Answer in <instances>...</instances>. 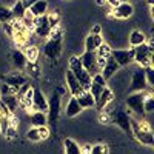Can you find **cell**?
Listing matches in <instances>:
<instances>
[{
    "mask_svg": "<svg viewBox=\"0 0 154 154\" xmlns=\"http://www.w3.org/2000/svg\"><path fill=\"white\" fill-rule=\"evenodd\" d=\"M63 31L60 28V25L51 29V34L48 37V42L43 45V54L49 60H57L62 56L63 51Z\"/></svg>",
    "mask_w": 154,
    "mask_h": 154,
    "instance_id": "6da1fadb",
    "label": "cell"
},
{
    "mask_svg": "<svg viewBox=\"0 0 154 154\" xmlns=\"http://www.w3.org/2000/svg\"><path fill=\"white\" fill-rule=\"evenodd\" d=\"M131 134L136 137L139 143H142L143 146H152L154 145V134L151 131L149 125L142 119H137L131 116Z\"/></svg>",
    "mask_w": 154,
    "mask_h": 154,
    "instance_id": "7a4b0ae2",
    "label": "cell"
},
{
    "mask_svg": "<svg viewBox=\"0 0 154 154\" xmlns=\"http://www.w3.org/2000/svg\"><path fill=\"white\" fill-rule=\"evenodd\" d=\"M149 89L146 91H137V93H130L125 99V106L128 114L136 116L137 119H143L145 117V111H143V100L145 96Z\"/></svg>",
    "mask_w": 154,
    "mask_h": 154,
    "instance_id": "3957f363",
    "label": "cell"
},
{
    "mask_svg": "<svg viewBox=\"0 0 154 154\" xmlns=\"http://www.w3.org/2000/svg\"><path fill=\"white\" fill-rule=\"evenodd\" d=\"M109 120L117 128H120L126 136H133L131 134V114H128L126 109H123V108L112 109L109 114Z\"/></svg>",
    "mask_w": 154,
    "mask_h": 154,
    "instance_id": "277c9868",
    "label": "cell"
},
{
    "mask_svg": "<svg viewBox=\"0 0 154 154\" xmlns=\"http://www.w3.org/2000/svg\"><path fill=\"white\" fill-rule=\"evenodd\" d=\"M133 49H134V62L139 66L145 68V66L152 65V45H151V42L149 43L145 42V43L139 45Z\"/></svg>",
    "mask_w": 154,
    "mask_h": 154,
    "instance_id": "5b68a950",
    "label": "cell"
},
{
    "mask_svg": "<svg viewBox=\"0 0 154 154\" xmlns=\"http://www.w3.org/2000/svg\"><path fill=\"white\" fill-rule=\"evenodd\" d=\"M62 94L59 91H53L51 97L48 99V108H46V117L48 125H56L60 117V97Z\"/></svg>",
    "mask_w": 154,
    "mask_h": 154,
    "instance_id": "8992f818",
    "label": "cell"
},
{
    "mask_svg": "<svg viewBox=\"0 0 154 154\" xmlns=\"http://www.w3.org/2000/svg\"><path fill=\"white\" fill-rule=\"evenodd\" d=\"M80 62H82V66L88 74H97L100 72V66L97 63V56H96V51H83V54L79 56Z\"/></svg>",
    "mask_w": 154,
    "mask_h": 154,
    "instance_id": "52a82bcc",
    "label": "cell"
},
{
    "mask_svg": "<svg viewBox=\"0 0 154 154\" xmlns=\"http://www.w3.org/2000/svg\"><path fill=\"white\" fill-rule=\"evenodd\" d=\"M148 85H146V79H145V71L142 66H139L131 77V83H130V89H128V94L130 93H137V91H146Z\"/></svg>",
    "mask_w": 154,
    "mask_h": 154,
    "instance_id": "ba28073f",
    "label": "cell"
},
{
    "mask_svg": "<svg viewBox=\"0 0 154 154\" xmlns=\"http://www.w3.org/2000/svg\"><path fill=\"white\" fill-rule=\"evenodd\" d=\"M111 57L117 62V65L120 68L130 66L134 62V49H111Z\"/></svg>",
    "mask_w": 154,
    "mask_h": 154,
    "instance_id": "9c48e42d",
    "label": "cell"
},
{
    "mask_svg": "<svg viewBox=\"0 0 154 154\" xmlns=\"http://www.w3.org/2000/svg\"><path fill=\"white\" fill-rule=\"evenodd\" d=\"M134 14V6L130 2H119L116 6H111V16L114 19L126 20Z\"/></svg>",
    "mask_w": 154,
    "mask_h": 154,
    "instance_id": "30bf717a",
    "label": "cell"
},
{
    "mask_svg": "<svg viewBox=\"0 0 154 154\" xmlns=\"http://www.w3.org/2000/svg\"><path fill=\"white\" fill-rule=\"evenodd\" d=\"M34 32L37 37H43V38H48L49 34H51V26L48 23V17L46 14L45 16H40V17H34Z\"/></svg>",
    "mask_w": 154,
    "mask_h": 154,
    "instance_id": "8fae6325",
    "label": "cell"
},
{
    "mask_svg": "<svg viewBox=\"0 0 154 154\" xmlns=\"http://www.w3.org/2000/svg\"><path fill=\"white\" fill-rule=\"evenodd\" d=\"M25 137L31 142H40V140H45L49 137V128L48 125L45 126H31L29 130L25 133Z\"/></svg>",
    "mask_w": 154,
    "mask_h": 154,
    "instance_id": "7c38bea8",
    "label": "cell"
},
{
    "mask_svg": "<svg viewBox=\"0 0 154 154\" xmlns=\"http://www.w3.org/2000/svg\"><path fill=\"white\" fill-rule=\"evenodd\" d=\"M31 108L34 111H45L48 108V99L45 97V94L40 91V88L34 86L32 89V102H31Z\"/></svg>",
    "mask_w": 154,
    "mask_h": 154,
    "instance_id": "4fadbf2b",
    "label": "cell"
},
{
    "mask_svg": "<svg viewBox=\"0 0 154 154\" xmlns=\"http://www.w3.org/2000/svg\"><path fill=\"white\" fill-rule=\"evenodd\" d=\"M112 99H114V94H112V91H111V88L109 86H105L103 88V91L100 93V96L96 99V105H94V108L97 109V111H103L111 102H112Z\"/></svg>",
    "mask_w": 154,
    "mask_h": 154,
    "instance_id": "5bb4252c",
    "label": "cell"
},
{
    "mask_svg": "<svg viewBox=\"0 0 154 154\" xmlns=\"http://www.w3.org/2000/svg\"><path fill=\"white\" fill-rule=\"evenodd\" d=\"M120 69V66L117 65V62H116L111 56L105 60V63H103V66L100 68V74H102V77L108 82L111 77L114 75V74H117V71Z\"/></svg>",
    "mask_w": 154,
    "mask_h": 154,
    "instance_id": "9a60e30c",
    "label": "cell"
},
{
    "mask_svg": "<svg viewBox=\"0 0 154 154\" xmlns=\"http://www.w3.org/2000/svg\"><path fill=\"white\" fill-rule=\"evenodd\" d=\"M65 80H66V89H68V93H69V96H74V97H77L82 91H83V88L80 86V83H79V80L75 79V75L69 71V69H66V74H65Z\"/></svg>",
    "mask_w": 154,
    "mask_h": 154,
    "instance_id": "2e32d148",
    "label": "cell"
},
{
    "mask_svg": "<svg viewBox=\"0 0 154 154\" xmlns=\"http://www.w3.org/2000/svg\"><path fill=\"white\" fill-rule=\"evenodd\" d=\"M5 82L3 83H6V85H9L14 91L17 93L19 89H20V86H23L25 83L28 82V77L25 75V74H20V72H14V74H9V75H6L5 79H3Z\"/></svg>",
    "mask_w": 154,
    "mask_h": 154,
    "instance_id": "e0dca14e",
    "label": "cell"
},
{
    "mask_svg": "<svg viewBox=\"0 0 154 154\" xmlns=\"http://www.w3.org/2000/svg\"><path fill=\"white\" fill-rule=\"evenodd\" d=\"M82 106L79 105V102H77V99L74 96H69V100H68V103L65 106V116L68 119H72L75 117V116H79L82 112Z\"/></svg>",
    "mask_w": 154,
    "mask_h": 154,
    "instance_id": "ac0fdd59",
    "label": "cell"
},
{
    "mask_svg": "<svg viewBox=\"0 0 154 154\" xmlns=\"http://www.w3.org/2000/svg\"><path fill=\"white\" fill-rule=\"evenodd\" d=\"M48 2L46 0H37L34 5H31V8L28 9V14L32 16V17H40V16H45L48 14Z\"/></svg>",
    "mask_w": 154,
    "mask_h": 154,
    "instance_id": "d6986e66",
    "label": "cell"
},
{
    "mask_svg": "<svg viewBox=\"0 0 154 154\" xmlns=\"http://www.w3.org/2000/svg\"><path fill=\"white\" fill-rule=\"evenodd\" d=\"M11 60H12V65H14L19 71L25 69L26 65H28V59H26V56L23 54L22 49H14L12 51L11 53Z\"/></svg>",
    "mask_w": 154,
    "mask_h": 154,
    "instance_id": "ffe728a7",
    "label": "cell"
},
{
    "mask_svg": "<svg viewBox=\"0 0 154 154\" xmlns=\"http://www.w3.org/2000/svg\"><path fill=\"white\" fill-rule=\"evenodd\" d=\"M103 37L102 34H91L89 32L88 37L85 38V51H96L102 43H103Z\"/></svg>",
    "mask_w": 154,
    "mask_h": 154,
    "instance_id": "44dd1931",
    "label": "cell"
},
{
    "mask_svg": "<svg viewBox=\"0 0 154 154\" xmlns=\"http://www.w3.org/2000/svg\"><path fill=\"white\" fill-rule=\"evenodd\" d=\"M0 100L3 102V105L8 108V111L12 114V112H16V109L19 108V105H20V99H19V96H17V93H14V94H8V96H2L0 97Z\"/></svg>",
    "mask_w": 154,
    "mask_h": 154,
    "instance_id": "7402d4cb",
    "label": "cell"
},
{
    "mask_svg": "<svg viewBox=\"0 0 154 154\" xmlns=\"http://www.w3.org/2000/svg\"><path fill=\"white\" fill-rule=\"evenodd\" d=\"M75 99H77V102H79V105L82 106V109L94 108V105H96V100L91 94H89V91H82Z\"/></svg>",
    "mask_w": 154,
    "mask_h": 154,
    "instance_id": "603a6c76",
    "label": "cell"
},
{
    "mask_svg": "<svg viewBox=\"0 0 154 154\" xmlns=\"http://www.w3.org/2000/svg\"><path fill=\"white\" fill-rule=\"evenodd\" d=\"M29 122L32 126H45L48 125V117L45 111H32L29 114Z\"/></svg>",
    "mask_w": 154,
    "mask_h": 154,
    "instance_id": "cb8c5ba5",
    "label": "cell"
},
{
    "mask_svg": "<svg viewBox=\"0 0 154 154\" xmlns=\"http://www.w3.org/2000/svg\"><path fill=\"white\" fill-rule=\"evenodd\" d=\"M128 42H130L131 48H136L139 45H142L146 42V35L142 32V31H139V29H134L130 32V37H128Z\"/></svg>",
    "mask_w": 154,
    "mask_h": 154,
    "instance_id": "d4e9b609",
    "label": "cell"
},
{
    "mask_svg": "<svg viewBox=\"0 0 154 154\" xmlns=\"http://www.w3.org/2000/svg\"><path fill=\"white\" fill-rule=\"evenodd\" d=\"M63 148H65V154H82V148L71 137H66L63 140Z\"/></svg>",
    "mask_w": 154,
    "mask_h": 154,
    "instance_id": "484cf974",
    "label": "cell"
},
{
    "mask_svg": "<svg viewBox=\"0 0 154 154\" xmlns=\"http://www.w3.org/2000/svg\"><path fill=\"white\" fill-rule=\"evenodd\" d=\"M9 9L12 12V17H14L16 20H23L25 16H26V12H28V9L23 6V3L20 2V0H17V2L12 5V8H9Z\"/></svg>",
    "mask_w": 154,
    "mask_h": 154,
    "instance_id": "4316f807",
    "label": "cell"
},
{
    "mask_svg": "<svg viewBox=\"0 0 154 154\" xmlns=\"http://www.w3.org/2000/svg\"><path fill=\"white\" fill-rule=\"evenodd\" d=\"M143 111H145V114H151L152 111H154V97H152V94H151V89L146 93V96H145V100H143Z\"/></svg>",
    "mask_w": 154,
    "mask_h": 154,
    "instance_id": "83f0119b",
    "label": "cell"
},
{
    "mask_svg": "<svg viewBox=\"0 0 154 154\" xmlns=\"http://www.w3.org/2000/svg\"><path fill=\"white\" fill-rule=\"evenodd\" d=\"M14 20V17H12V12L9 8L0 5V23H9Z\"/></svg>",
    "mask_w": 154,
    "mask_h": 154,
    "instance_id": "f1b7e54d",
    "label": "cell"
},
{
    "mask_svg": "<svg viewBox=\"0 0 154 154\" xmlns=\"http://www.w3.org/2000/svg\"><path fill=\"white\" fill-rule=\"evenodd\" d=\"M23 54L26 56L28 62H35L37 57H38V49L35 46H26V48H25V51H23Z\"/></svg>",
    "mask_w": 154,
    "mask_h": 154,
    "instance_id": "f546056e",
    "label": "cell"
},
{
    "mask_svg": "<svg viewBox=\"0 0 154 154\" xmlns=\"http://www.w3.org/2000/svg\"><path fill=\"white\" fill-rule=\"evenodd\" d=\"M143 71H145L146 85H148V88L151 89V88H152V85H154V69H152V65H149V66H145V68H143Z\"/></svg>",
    "mask_w": 154,
    "mask_h": 154,
    "instance_id": "4dcf8cb0",
    "label": "cell"
},
{
    "mask_svg": "<svg viewBox=\"0 0 154 154\" xmlns=\"http://www.w3.org/2000/svg\"><path fill=\"white\" fill-rule=\"evenodd\" d=\"M46 17H48V23H49L51 29L60 25V16L57 14L56 11H54V12H51V14H46Z\"/></svg>",
    "mask_w": 154,
    "mask_h": 154,
    "instance_id": "1f68e13d",
    "label": "cell"
},
{
    "mask_svg": "<svg viewBox=\"0 0 154 154\" xmlns=\"http://www.w3.org/2000/svg\"><path fill=\"white\" fill-rule=\"evenodd\" d=\"M9 126H11L9 116H0V133H2V134L5 136Z\"/></svg>",
    "mask_w": 154,
    "mask_h": 154,
    "instance_id": "d6a6232c",
    "label": "cell"
},
{
    "mask_svg": "<svg viewBox=\"0 0 154 154\" xmlns=\"http://www.w3.org/2000/svg\"><path fill=\"white\" fill-rule=\"evenodd\" d=\"M89 154H108V145H103V143L93 145Z\"/></svg>",
    "mask_w": 154,
    "mask_h": 154,
    "instance_id": "836d02e7",
    "label": "cell"
},
{
    "mask_svg": "<svg viewBox=\"0 0 154 154\" xmlns=\"http://www.w3.org/2000/svg\"><path fill=\"white\" fill-rule=\"evenodd\" d=\"M25 69H28L32 77H38V74H40V68H38L37 62H28V65H26Z\"/></svg>",
    "mask_w": 154,
    "mask_h": 154,
    "instance_id": "e575fe53",
    "label": "cell"
},
{
    "mask_svg": "<svg viewBox=\"0 0 154 154\" xmlns=\"http://www.w3.org/2000/svg\"><path fill=\"white\" fill-rule=\"evenodd\" d=\"M14 93H16L14 89L6 83H2V86H0V96H8V94H14Z\"/></svg>",
    "mask_w": 154,
    "mask_h": 154,
    "instance_id": "d590c367",
    "label": "cell"
},
{
    "mask_svg": "<svg viewBox=\"0 0 154 154\" xmlns=\"http://www.w3.org/2000/svg\"><path fill=\"white\" fill-rule=\"evenodd\" d=\"M11 112L8 111V108L3 105V102L2 100H0V116H9Z\"/></svg>",
    "mask_w": 154,
    "mask_h": 154,
    "instance_id": "8d00e7d4",
    "label": "cell"
},
{
    "mask_svg": "<svg viewBox=\"0 0 154 154\" xmlns=\"http://www.w3.org/2000/svg\"><path fill=\"white\" fill-rule=\"evenodd\" d=\"M20 2L23 3V6L26 8V9H29V8H31V5H34V3L37 2V0H20Z\"/></svg>",
    "mask_w": 154,
    "mask_h": 154,
    "instance_id": "74e56055",
    "label": "cell"
},
{
    "mask_svg": "<svg viewBox=\"0 0 154 154\" xmlns=\"http://www.w3.org/2000/svg\"><path fill=\"white\" fill-rule=\"evenodd\" d=\"M91 34H102V26L99 23H96L94 26L91 28Z\"/></svg>",
    "mask_w": 154,
    "mask_h": 154,
    "instance_id": "f35d334b",
    "label": "cell"
},
{
    "mask_svg": "<svg viewBox=\"0 0 154 154\" xmlns=\"http://www.w3.org/2000/svg\"><path fill=\"white\" fill-rule=\"evenodd\" d=\"M89 151H91V145H85L82 148V154H89Z\"/></svg>",
    "mask_w": 154,
    "mask_h": 154,
    "instance_id": "ab89813d",
    "label": "cell"
},
{
    "mask_svg": "<svg viewBox=\"0 0 154 154\" xmlns=\"http://www.w3.org/2000/svg\"><path fill=\"white\" fill-rule=\"evenodd\" d=\"M105 2H106L108 5H111V6H116V5L120 2V0H105Z\"/></svg>",
    "mask_w": 154,
    "mask_h": 154,
    "instance_id": "60d3db41",
    "label": "cell"
},
{
    "mask_svg": "<svg viewBox=\"0 0 154 154\" xmlns=\"http://www.w3.org/2000/svg\"><path fill=\"white\" fill-rule=\"evenodd\" d=\"M96 3H97V5H100V6H102V5H105V3H106V2H105V0H96Z\"/></svg>",
    "mask_w": 154,
    "mask_h": 154,
    "instance_id": "b9f144b4",
    "label": "cell"
},
{
    "mask_svg": "<svg viewBox=\"0 0 154 154\" xmlns=\"http://www.w3.org/2000/svg\"><path fill=\"white\" fill-rule=\"evenodd\" d=\"M152 3H154V0H148V5L149 6H152Z\"/></svg>",
    "mask_w": 154,
    "mask_h": 154,
    "instance_id": "7bdbcfd3",
    "label": "cell"
},
{
    "mask_svg": "<svg viewBox=\"0 0 154 154\" xmlns=\"http://www.w3.org/2000/svg\"><path fill=\"white\" fill-rule=\"evenodd\" d=\"M66 2H68V0H66Z\"/></svg>",
    "mask_w": 154,
    "mask_h": 154,
    "instance_id": "ee69618b",
    "label": "cell"
}]
</instances>
